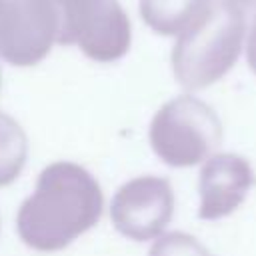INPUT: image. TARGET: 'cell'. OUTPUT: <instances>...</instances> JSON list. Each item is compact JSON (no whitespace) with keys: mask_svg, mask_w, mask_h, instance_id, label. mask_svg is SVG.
<instances>
[{"mask_svg":"<svg viewBox=\"0 0 256 256\" xmlns=\"http://www.w3.org/2000/svg\"><path fill=\"white\" fill-rule=\"evenodd\" d=\"M102 208L96 176L76 162L58 160L38 174L34 192L20 204L16 232L36 252H58L94 228Z\"/></svg>","mask_w":256,"mask_h":256,"instance_id":"1","label":"cell"},{"mask_svg":"<svg viewBox=\"0 0 256 256\" xmlns=\"http://www.w3.org/2000/svg\"><path fill=\"white\" fill-rule=\"evenodd\" d=\"M244 40V8L216 0L208 14L182 32L172 48V72L186 90L218 82L238 60Z\"/></svg>","mask_w":256,"mask_h":256,"instance_id":"2","label":"cell"},{"mask_svg":"<svg viewBox=\"0 0 256 256\" xmlns=\"http://www.w3.org/2000/svg\"><path fill=\"white\" fill-rule=\"evenodd\" d=\"M150 146L172 168L196 166L212 156L222 142V122L204 100L182 94L154 114L150 122Z\"/></svg>","mask_w":256,"mask_h":256,"instance_id":"3","label":"cell"},{"mask_svg":"<svg viewBox=\"0 0 256 256\" xmlns=\"http://www.w3.org/2000/svg\"><path fill=\"white\" fill-rule=\"evenodd\" d=\"M58 44H76L90 60L116 62L130 50L132 26L118 0H60Z\"/></svg>","mask_w":256,"mask_h":256,"instance_id":"4","label":"cell"},{"mask_svg":"<svg viewBox=\"0 0 256 256\" xmlns=\"http://www.w3.org/2000/svg\"><path fill=\"white\" fill-rule=\"evenodd\" d=\"M60 26V0H8L0 10V58L12 66L42 62Z\"/></svg>","mask_w":256,"mask_h":256,"instance_id":"5","label":"cell"},{"mask_svg":"<svg viewBox=\"0 0 256 256\" xmlns=\"http://www.w3.org/2000/svg\"><path fill=\"white\" fill-rule=\"evenodd\" d=\"M174 190L168 178L144 174L124 182L112 196L110 218L128 240L158 238L174 216Z\"/></svg>","mask_w":256,"mask_h":256,"instance_id":"6","label":"cell"},{"mask_svg":"<svg viewBox=\"0 0 256 256\" xmlns=\"http://www.w3.org/2000/svg\"><path fill=\"white\" fill-rule=\"evenodd\" d=\"M256 176L250 162L232 152L212 154L204 160L198 178V218L220 220L230 216L248 196Z\"/></svg>","mask_w":256,"mask_h":256,"instance_id":"7","label":"cell"},{"mask_svg":"<svg viewBox=\"0 0 256 256\" xmlns=\"http://www.w3.org/2000/svg\"><path fill=\"white\" fill-rule=\"evenodd\" d=\"M216 0H140V16L162 36H180L202 20Z\"/></svg>","mask_w":256,"mask_h":256,"instance_id":"8","label":"cell"},{"mask_svg":"<svg viewBox=\"0 0 256 256\" xmlns=\"http://www.w3.org/2000/svg\"><path fill=\"white\" fill-rule=\"evenodd\" d=\"M28 138L24 128L6 112H0V188L12 184L26 166Z\"/></svg>","mask_w":256,"mask_h":256,"instance_id":"9","label":"cell"},{"mask_svg":"<svg viewBox=\"0 0 256 256\" xmlns=\"http://www.w3.org/2000/svg\"><path fill=\"white\" fill-rule=\"evenodd\" d=\"M148 256H214V254L196 236L174 230L160 234L150 246Z\"/></svg>","mask_w":256,"mask_h":256,"instance_id":"10","label":"cell"},{"mask_svg":"<svg viewBox=\"0 0 256 256\" xmlns=\"http://www.w3.org/2000/svg\"><path fill=\"white\" fill-rule=\"evenodd\" d=\"M246 60H248V66L250 70L256 74V16L250 24V30H248V40H246Z\"/></svg>","mask_w":256,"mask_h":256,"instance_id":"11","label":"cell"},{"mask_svg":"<svg viewBox=\"0 0 256 256\" xmlns=\"http://www.w3.org/2000/svg\"><path fill=\"white\" fill-rule=\"evenodd\" d=\"M6 2H8V0H0V10H2V6H4Z\"/></svg>","mask_w":256,"mask_h":256,"instance_id":"12","label":"cell"},{"mask_svg":"<svg viewBox=\"0 0 256 256\" xmlns=\"http://www.w3.org/2000/svg\"><path fill=\"white\" fill-rule=\"evenodd\" d=\"M0 84H2V74H0Z\"/></svg>","mask_w":256,"mask_h":256,"instance_id":"13","label":"cell"}]
</instances>
